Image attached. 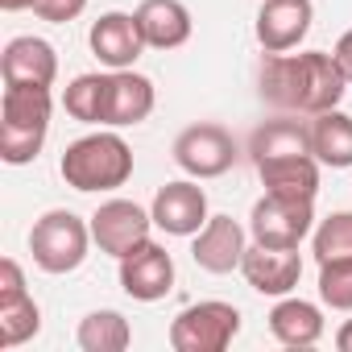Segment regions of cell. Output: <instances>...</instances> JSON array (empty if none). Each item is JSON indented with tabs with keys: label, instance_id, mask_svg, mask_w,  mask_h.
<instances>
[{
	"label": "cell",
	"instance_id": "6da1fadb",
	"mask_svg": "<svg viewBox=\"0 0 352 352\" xmlns=\"http://www.w3.org/2000/svg\"><path fill=\"white\" fill-rule=\"evenodd\" d=\"M348 91V75L336 54L307 50V54H270L261 67V96L274 108L319 116L331 112Z\"/></svg>",
	"mask_w": 352,
	"mask_h": 352
},
{
	"label": "cell",
	"instance_id": "7a4b0ae2",
	"mask_svg": "<svg viewBox=\"0 0 352 352\" xmlns=\"http://www.w3.org/2000/svg\"><path fill=\"white\" fill-rule=\"evenodd\" d=\"M50 87L5 83L0 100V157L9 166H25L42 153L50 133Z\"/></svg>",
	"mask_w": 352,
	"mask_h": 352
},
{
	"label": "cell",
	"instance_id": "3957f363",
	"mask_svg": "<svg viewBox=\"0 0 352 352\" xmlns=\"http://www.w3.org/2000/svg\"><path fill=\"white\" fill-rule=\"evenodd\" d=\"M58 170H63L67 187H75L83 195L116 191V187L129 183V174H133V149L116 133H87V137L67 145Z\"/></svg>",
	"mask_w": 352,
	"mask_h": 352
},
{
	"label": "cell",
	"instance_id": "277c9868",
	"mask_svg": "<svg viewBox=\"0 0 352 352\" xmlns=\"http://www.w3.org/2000/svg\"><path fill=\"white\" fill-rule=\"evenodd\" d=\"M87 245H91V224H83L75 212H46L34 232H30V253L34 265L46 274H71L87 261Z\"/></svg>",
	"mask_w": 352,
	"mask_h": 352
},
{
	"label": "cell",
	"instance_id": "5b68a950",
	"mask_svg": "<svg viewBox=\"0 0 352 352\" xmlns=\"http://www.w3.org/2000/svg\"><path fill=\"white\" fill-rule=\"evenodd\" d=\"M241 331V311L232 302H195L179 311L170 323V348L174 352H224Z\"/></svg>",
	"mask_w": 352,
	"mask_h": 352
},
{
	"label": "cell",
	"instance_id": "8992f818",
	"mask_svg": "<svg viewBox=\"0 0 352 352\" xmlns=\"http://www.w3.org/2000/svg\"><path fill=\"white\" fill-rule=\"evenodd\" d=\"M311 224H315V212L307 199H282L270 191L253 204V216H249L253 245H270V249H298L311 236Z\"/></svg>",
	"mask_w": 352,
	"mask_h": 352
},
{
	"label": "cell",
	"instance_id": "52a82bcc",
	"mask_svg": "<svg viewBox=\"0 0 352 352\" xmlns=\"http://www.w3.org/2000/svg\"><path fill=\"white\" fill-rule=\"evenodd\" d=\"M174 162L191 179H220L236 166V141L220 124H191L174 137Z\"/></svg>",
	"mask_w": 352,
	"mask_h": 352
},
{
	"label": "cell",
	"instance_id": "ba28073f",
	"mask_svg": "<svg viewBox=\"0 0 352 352\" xmlns=\"http://www.w3.org/2000/svg\"><path fill=\"white\" fill-rule=\"evenodd\" d=\"M149 224H153V212L137 208L133 199H108L91 216V241L100 245V253L120 261L124 253L149 241Z\"/></svg>",
	"mask_w": 352,
	"mask_h": 352
},
{
	"label": "cell",
	"instance_id": "9c48e42d",
	"mask_svg": "<svg viewBox=\"0 0 352 352\" xmlns=\"http://www.w3.org/2000/svg\"><path fill=\"white\" fill-rule=\"evenodd\" d=\"M120 286H124V294L137 298V302H157V298H166V294L174 290V257H170L162 245H153V241L137 245L133 253L120 257Z\"/></svg>",
	"mask_w": 352,
	"mask_h": 352
},
{
	"label": "cell",
	"instance_id": "30bf717a",
	"mask_svg": "<svg viewBox=\"0 0 352 352\" xmlns=\"http://www.w3.org/2000/svg\"><path fill=\"white\" fill-rule=\"evenodd\" d=\"M153 224L170 236H195L212 216H208V195L204 187L195 183H166L157 195H153Z\"/></svg>",
	"mask_w": 352,
	"mask_h": 352
},
{
	"label": "cell",
	"instance_id": "8fae6325",
	"mask_svg": "<svg viewBox=\"0 0 352 352\" xmlns=\"http://www.w3.org/2000/svg\"><path fill=\"white\" fill-rule=\"evenodd\" d=\"M315 21L311 0H265L257 13V42L265 54H286L294 50Z\"/></svg>",
	"mask_w": 352,
	"mask_h": 352
},
{
	"label": "cell",
	"instance_id": "7c38bea8",
	"mask_svg": "<svg viewBox=\"0 0 352 352\" xmlns=\"http://www.w3.org/2000/svg\"><path fill=\"white\" fill-rule=\"evenodd\" d=\"M241 274H245V282H249L257 294L282 298V294H290V290L298 286V278H302V257H298V249L253 245V249H245Z\"/></svg>",
	"mask_w": 352,
	"mask_h": 352
},
{
	"label": "cell",
	"instance_id": "4fadbf2b",
	"mask_svg": "<svg viewBox=\"0 0 352 352\" xmlns=\"http://www.w3.org/2000/svg\"><path fill=\"white\" fill-rule=\"evenodd\" d=\"M87 42H91V54H96L108 71H129V67L141 58V50H145L141 25H137L133 13H104V17L91 25Z\"/></svg>",
	"mask_w": 352,
	"mask_h": 352
},
{
	"label": "cell",
	"instance_id": "5bb4252c",
	"mask_svg": "<svg viewBox=\"0 0 352 352\" xmlns=\"http://www.w3.org/2000/svg\"><path fill=\"white\" fill-rule=\"evenodd\" d=\"M245 228L232 220V216H212L199 232H195V245H191V257L199 270L208 274H232L241 270L245 261Z\"/></svg>",
	"mask_w": 352,
	"mask_h": 352
},
{
	"label": "cell",
	"instance_id": "9a60e30c",
	"mask_svg": "<svg viewBox=\"0 0 352 352\" xmlns=\"http://www.w3.org/2000/svg\"><path fill=\"white\" fill-rule=\"evenodd\" d=\"M153 112V83L145 75L129 71H112L108 75V96H104V124L108 129H124V124H141Z\"/></svg>",
	"mask_w": 352,
	"mask_h": 352
},
{
	"label": "cell",
	"instance_id": "2e32d148",
	"mask_svg": "<svg viewBox=\"0 0 352 352\" xmlns=\"http://www.w3.org/2000/svg\"><path fill=\"white\" fill-rule=\"evenodd\" d=\"M0 75L5 83H30V87H50L58 75V54L42 38H13L0 54Z\"/></svg>",
	"mask_w": 352,
	"mask_h": 352
},
{
	"label": "cell",
	"instance_id": "e0dca14e",
	"mask_svg": "<svg viewBox=\"0 0 352 352\" xmlns=\"http://www.w3.org/2000/svg\"><path fill=\"white\" fill-rule=\"evenodd\" d=\"M133 17L141 25L145 46L153 50H174L191 38V13L183 0H141Z\"/></svg>",
	"mask_w": 352,
	"mask_h": 352
},
{
	"label": "cell",
	"instance_id": "ac0fdd59",
	"mask_svg": "<svg viewBox=\"0 0 352 352\" xmlns=\"http://www.w3.org/2000/svg\"><path fill=\"white\" fill-rule=\"evenodd\" d=\"M257 174H261V183H265L270 195L307 199V204H315V195H319V166H315V153L257 162Z\"/></svg>",
	"mask_w": 352,
	"mask_h": 352
},
{
	"label": "cell",
	"instance_id": "d6986e66",
	"mask_svg": "<svg viewBox=\"0 0 352 352\" xmlns=\"http://www.w3.org/2000/svg\"><path fill=\"white\" fill-rule=\"evenodd\" d=\"M270 331L286 348H311L323 336V311L307 298H282L270 311Z\"/></svg>",
	"mask_w": 352,
	"mask_h": 352
},
{
	"label": "cell",
	"instance_id": "ffe728a7",
	"mask_svg": "<svg viewBox=\"0 0 352 352\" xmlns=\"http://www.w3.org/2000/svg\"><path fill=\"white\" fill-rule=\"evenodd\" d=\"M311 153L315 162L331 166V170H348L352 166V116L348 112H319L311 120Z\"/></svg>",
	"mask_w": 352,
	"mask_h": 352
},
{
	"label": "cell",
	"instance_id": "44dd1931",
	"mask_svg": "<svg viewBox=\"0 0 352 352\" xmlns=\"http://www.w3.org/2000/svg\"><path fill=\"white\" fill-rule=\"evenodd\" d=\"M253 162H274V157H302L311 153V124L302 120H270L249 137Z\"/></svg>",
	"mask_w": 352,
	"mask_h": 352
},
{
	"label": "cell",
	"instance_id": "7402d4cb",
	"mask_svg": "<svg viewBox=\"0 0 352 352\" xmlns=\"http://www.w3.org/2000/svg\"><path fill=\"white\" fill-rule=\"evenodd\" d=\"M133 344V327L120 311H91L79 323V348L83 352H124Z\"/></svg>",
	"mask_w": 352,
	"mask_h": 352
},
{
	"label": "cell",
	"instance_id": "603a6c76",
	"mask_svg": "<svg viewBox=\"0 0 352 352\" xmlns=\"http://www.w3.org/2000/svg\"><path fill=\"white\" fill-rule=\"evenodd\" d=\"M104 96H108V75H79L63 91V108L83 124H104Z\"/></svg>",
	"mask_w": 352,
	"mask_h": 352
},
{
	"label": "cell",
	"instance_id": "cb8c5ba5",
	"mask_svg": "<svg viewBox=\"0 0 352 352\" xmlns=\"http://www.w3.org/2000/svg\"><path fill=\"white\" fill-rule=\"evenodd\" d=\"M38 327H42V311L30 294L0 302V348H17V344L34 340Z\"/></svg>",
	"mask_w": 352,
	"mask_h": 352
},
{
	"label": "cell",
	"instance_id": "d4e9b609",
	"mask_svg": "<svg viewBox=\"0 0 352 352\" xmlns=\"http://www.w3.org/2000/svg\"><path fill=\"white\" fill-rule=\"evenodd\" d=\"M311 249H315V261H340V257H352V212H331L315 236H311Z\"/></svg>",
	"mask_w": 352,
	"mask_h": 352
},
{
	"label": "cell",
	"instance_id": "484cf974",
	"mask_svg": "<svg viewBox=\"0 0 352 352\" xmlns=\"http://www.w3.org/2000/svg\"><path fill=\"white\" fill-rule=\"evenodd\" d=\"M319 298L331 311H352V257L319 265Z\"/></svg>",
	"mask_w": 352,
	"mask_h": 352
},
{
	"label": "cell",
	"instance_id": "4316f807",
	"mask_svg": "<svg viewBox=\"0 0 352 352\" xmlns=\"http://www.w3.org/2000/svg\"><path fill=\"white\" fill-rule=\"evenodd\" d=\"M87 9V0H34V13L50 25H67Z\"/></svg>",
	"mask_w": 352,
	"mask_h": 352
},
{
	"label": "cell",
	"instance_id": "83f0119b",
	"mask_svg": "<svg viewBox=\"0 0 352 352\" xmlns=\"http://www.w3.org/2000/svg\"><path fill=\"white\" fill-rule=\"evenodd\" d=\"M21 294H30L25 290V278H21V265L13 257H5V261H0V302L21 298Z\"/></svg>",
	"mask_w": 352,
	"mask_h": 352
},
{
	"label": "cell",
	"instance_id": "f1b7e54d",
	"mask_svg": "<svg viewBox=\"0 0 352 352\" xmlns=\"http://www.w3.org/2000/svg\"><path fill=\"white\" fill-rule=\"evenodd\" d=\"M336 58H340V67H344V75H348V83H352V30L340 34V42H336Z\"/></svg>",
	"mask_w": 352,
	"mask_h": 352
},
{
	"label": "cell",
	"instance_id": "f546056e",
	"mask_svg": "<svg viewBox=\"0 0 352 352\" xmlns=\"http://www.w3.org/2000/svg\"><path fill=\"white\" fill-rule=\"evenodd\" d=\"M336 348H340V352H352V319L336 331Z\"/></svg>",
	"mask_w": 352,
	"mask_h": 352
},
{
	"label": "cell",
	"instance_id": "4dcf8cb0",
	"mask_svg": "<svg viewBox=\"0 0 352 352\" xmlns=\"http://www.w3.org/2000/svg\"><path fill=\"white\" fill-rule=\"evenodd\" d=\"M5 13H21V9H34V0H0Z\"/></svg>",
	"mask_w": 352,
	"mask_h": 352
}]
</instances>
